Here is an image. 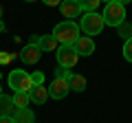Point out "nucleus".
<instances>
[{"label":"nucleus","mask_w":132,"mask_h":123,"mask_svg":"<svg viewBox=\"0 0 132 123\" xmlns=\"http://www.w3.org/2000/svg\"><path fill=\"white\" fill-rule=\"evenodd\" d=\"M53 35L57 38V42H60V44H68V46H73L75 40L79 38V24L73 22V20H64V22L55 24Z\"/></svg>","instance_id":"f257e3e1"},{"label":"nucleus","mask_w":132,"mask_h":123,"mask_svg":"<svg viewBox=\"0 0 132 123\" xmlns=\"http://www.w3.org/2000/svg\"><path fill=\"white\" fill-rule=\"evenodd\" d=\"M79 31H84V35H99L104 31L106 22H104V15L93 11V13H84V18L79 20Z\"/></svg>","instance_id":"f03ea898"},{"label":"nucleus","mask_w":132,"mask_h":123,"mask_svg":"<svg viewBox=\"0 0 132 123\" xmlns=\"http://www.w3.org/2000/svg\"><path fill=\"white\" fill-rule=\"evenodd\" d=\"M104 22H106V27L119 29L123 22H126V7L119 5L117 0L108 2V5L104 7Z\"/></svg>","instance_id":"7ed1b4c3"},{"label":"nucleus","mask_w":132,"mask_h":123,"mask_svg":"<svg viewBox=\"0 0 132 123\" xmlns=\"http://www.w3.org/2000/svg\"><path fill=\"white\" fill-rule=\"evenodd\" d=\"M7 81H9V88H13V92H31V88H33L31 75L27 71H18V68H13L9 73Z\"/></svg>","instance_id":"20e7f679"},{"label":"nucleus","mask_w":132,"mask_h":123,"mask_svg":"<svg viewBox=\"0 0 132 123\" xmlns=\"http://www.w3.org/2000/svg\"><path fill=\"white\" fill-rule=\"evenodd\" d=\"M55 57H57V66H64V68H68V71L79 61V55H77L75 48L68 46V44H60V48L55 51Z\"/></svg>","instance_id":"39448f33"},{"label":"nucleus","mask_w":132,"mask_h":123,"mask_svg":"<svg viewBox=\"0 0 132 123\" xmlns=\"http://www.w3.org/2000/svg\"><path fill=\"white\" fill-rule=\"evenodd\" d=\"M73 48H75V53L77 55H84V57H88V55H93L95 53V40L90 38V35H79V38L75 40V44H73Z\"/></svg>","instance_id":"423d86ee"},{"label":"nucleus","mask_w":132,"mask_h":123,"mask_svg":"<svg viewBox=\"0 0 132 123\" xmlns=\"http://www.w3.org/2000/svg\"><path fill=\"white\" fill-rule=\"evenodd\" d=\"M68 81L66 79H53L51 84H48V97H51V99H64L66 95H68Z\"/></svg>","instance_id":"0eeeda50"},{"label":"nucleus","mask_w":132,"mask_h":123,"mask_svg":"<svg viewBox=\"0 0 132 123\" xmlns=\"http://www.w3.org/2000/svg\"><path fill=\"white\" fill-rule=\"evenodd\" d=\"M40 57H42V51H40L38 42L27 44V46L22 48V53H20V59H22L24 64H35V61H40Z\"/></svg>","instance_id":"6e6552de"},{"label":"nucleus","mask_w":132,"mask_h":123,"mask_svg":"<svg viewBox=\"0 0 132 123\" xmlns=\"http://www.w3.org/2000/svg\"><path fill=\"white\" fill-rule=\"evenodd\" d=\"M60 11H62V15H64L66 20H68V18H77V15L84 13V9H81V5H79V0H62Z\"/></svg>","instance_id":"1a4fd4ad"},{"label":"nucleus","mask_w":132,"mask_h":123,"mask_svg":"<svg viewBox=\"0 0 132 123\" xmlns=\"http://www.w3.org/2000/svg\"><path fill=\"white\" fill-rule=\"evenodd\" d=\"M31 42H38V46H40V51L42 53H51V51H57V48H60V42H57V38L55 35H40V38H33Z\"/></svg>","instance_id":"9d476101"},{"label":"nucleus","mask_w":132,"mask_h":123,"mask_svg":"<svg viewBox=\"0 0 132 123\" xmlns=\"http://www.w3.org/2000/svg\"><path fill=\"white\" fill-rule=\"evenodd\" d=\"M29 97H31L33 103L42 106V103H46V99H48V88H46L44 84H42V86H33L31 92H29Z\"/></svg>","instance_id":"9b49d317"},{"label":"nucleus","mask_w":132,"mask_h":123,"mask_svg":"<svg viewBox=\"0 0 132 123\" xmlns=\"http://www.w3.org/2000/svg\"><path fill=\"white\" fill-rule=\"evenodd\" d=\"M15 103H13V97H7V95H0V117H13L15 112Z\"/></svg>","instance_id":"f8f14e48"},{"label":"nucleus","mask_w":132,"mask_h":123,"mask_svg":"<svg viewBox=\"0 0 132 123\" xmlns=\"http://www.w3.org/2000/svg\"><path fill=\"white\" fill-rule=\"evenodd\" d=\"M13 123H35V114L29 108H18L13 112Z\"/></svg>","instance_id":"ddd939ff"},{"label":"nucleus","mask_w":132,"mask_h":123,"mask_svg":"<svg viewBox=\"0 0 132 123\" xmlns=\"http://www.w3.org/2000/svg\"><path fill=\"white\" fill-rule=\"evenodd\" d=\"M68 88L75 90V92H84V90H86V77H84V75H77V73H73L71 79H68Z\"/></svg>","instance_id":"4468645a"},{"label":"nucleus","mask_w":132,"mask_h":123,"mask_svg":"<svg viewBox=\"0 0 132 123\" xmlns=\"http://www.w3.org/2000/svg\"><path fill=\"white\" fill-rule=\"evenodd\" d=\"M13 103H15V108H27L31 103L29 92H13Z\"/></svg>","instance_id":"2eb2a0df"},{"label":"nucleus","mask_w":132,"mask_h":123,"mask_svg":"<svg viewBox=\"0 0 132 123\" xmlns=\"http://www.w3.org/2000/svg\"><path fill=\"white\" fill-rule=\"evenodd\" d=\"M81 9H84V13H93V11H97V7L101 5V0H79Z\"/></svg>","instance_id":"dca6fc26"},{"label":"nucleus","mask_w":132,"mask_h":123,"mask_svg":"<svg viewBox=\"0 0 132 123\" xmlns=\"http://www.w3.org/2000/svg\"><path fill=\"white\" fill-rule=\"evenodd\" d=\"M71 75H73V73L68 71V68H64V66H57L55 68V77H57V79H66V81H68Z\"/></svg>","instance_id":"f3484780"},{"label":"nucleus","mask_w":132,"mask_h":123,"mask_svg":"<svg viewBox=\"0 0 132 123\" xmlns=\"http://www.w3.org/2000/svg\"><path fill=\"white\" fill-rule=\"evenodd\" d=\"M123 57H126V59L132 64V38L126 40V44H123Z\"/></svg>","instance_id":"a211bd4d"},{"label":"nucleus","mask_w":132,"mask_h":123,"mask_svg":"<svg viewBox=\"0 0 132 123\" xmlns=\"http://www.w3.org/2000/svg\"><path fill=\"white\" fill-rule=\"evenodd\" d=\"M119 33H121V38L130 40V38H132V27H130V24H126V22H123L121 27H119Z\"/></svg>","instance_id":"6ab92c4d"},{"label":"nucleus","mask_w":132,"mask_h":123,"mask_svg":"<svg viewBox=\"0 0 132 123\" xmlns=\"http://www.w3.org/2000/svg\"><path fill=\"white\" fill-rule=\"evenodd\" d=\"M31 79H33V86H42L44 84V73H31Z\"/></svg>","instance_id":"aec40b11"},{"label":"nucleus","mask_w":132,"mask_h":123,"mask_svg":"<svg viewBox=\"0 0 132 123\" xmlns=\"http://www.w3.org/2000/svg\"><path fill=\"white\" fill-rule=\"evenodd\" d=\"M44 5H48V7H60L62 5V0H42Z\"/></svg>","instance_id":"412c9836"},{"label":"nucleus","mask_w":132,"mask_h":123,"mask_svg":"<svg viewBox=\"0 0 132 123\" xmlns=\"http://www.w3.org/2000/svg\"><path fill=\"white\" fill-rule=\"evenodd\" d=\"M0 123H13V117H0Z\"/></svg>","instance_id":"4be33fe9"},{"label":"nucleus","mask_w":132,"mask_h":123,"mask_svg":"<svg viewBox=\"0 0 132 123\" xmlns=\"http://www.w3.org/2000/svg\"><path fill=\"white\" fill-rule=\"evenodd\" d=\"M117 2H119V5H123V7H126V5H130L132 0H117Z\"/></svg>","instance_id":"5701e85b"},{"label":"nucleus","mask_w":132,"mask_h":123,"mask_svg":"<svg viewBox=\"0 0 132 123\" xmlns=\"http://www.w3.org/2000/svg\"><path fill=\"white\" fill-rule=\"evenodd\" d=\"M101 2H106V5H108V2H112V0H101Z\"/></svg>","instance_id":"b1692460"},{"label":"nucleus","mask_w":132,"mask_h":123,"mask_svg":"<svg viewBox=\"0 0 132 123\" xmlns=\"http://www.w3.org/2000/svg\"><path fill=\"white\" fill-rule=\"evenodd\" d=\"M24 2H35V0H24Z\"/></svg>","instance_id":"393cba45"},{"label":"nucleus","mask_w":132,"mask_h":123,"mask_svg":"<svg viewBox=\"0 0 132 123\" xmlns=\"http://www.w3.org/2000/svg\"><path fill=\"white\" fill-rule=\"evenodd\" d=\"M0 95H2V88H0Z\"/></svg>","instance_id":"a878e982"}]
</instances>
